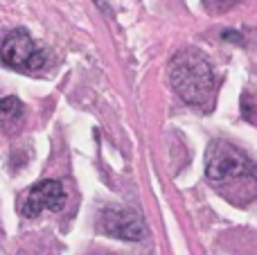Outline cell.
Instances as JSON below:
<instances>
[{
    "label": "cell",
    "mask_w": 257,
    "mask_h": 255,
    "mask_svg": "<svg viewBox=\"0 0 257 255\" xmlns=\"http://www.w3.org/2000/svg\"><path fill=\"white\" fill-rule=\"evenodd\" d=\"M205 174L210 181H230L241 179V176L253 174V165L250 161L239 152V149L230 147L228 143H210L208 154H205Z\"/></svg>",
    "instance_id": "2"
},
{
    "label": "cell",
    "mask_w": 257,
    "mask_h": 255,
    "mask_svg": "<svg viewBox=\"0 0 257 255\" xmlns=\"http://www.w3.org/2000/svg\"><path fill=\"white\" fill-rule=\"evenodd\" d=\"M235 3H239V0H217V12H226V9L232 7Z\"/></svg>",
    "instance_id": "7"
},
{
    "label": "cell",
    "mask_w": 257,
    "mask_h": 255,
    "mask_svg": "<svg viewBox=\"0 0 257 255\" xmlns=\"http://www.w3.org/2000/svg\"><path fill=\"white\" fill-rule=\"evenodd\" d=\"M3 63L7 68H14L18 72H36L43 68L45 54L39 45L34 43L25 30H14L5 36L3 41Z\"/></svg>",
    "instance_id": "3"
},
{
    "label": "cell",
    "mask_w": 257,
    "mask_h": 255,
    "mask_svg": "<svg viewBox=\"0 0 257 255\" xmlns=\"http://www.w3.org/2000/svg\"><path fill=\"white\" fill-rule=\"evenodd\" d=\"M97 228L104 235L115 239H128V242H138L145 237V224H142L140 215L131 208L122 206H108L99 212Z\"/></svg>",
    "instance_id": "4"
},
{
    "label": "cell",
    "mask_w": 257,
    "mask_h": 255,
    "mask_svg": "<svg viewBox=\"0 0 257 255\" xmlns=\"http://www.w3.org/2000/svg\"><path fill=\"white\" fill-rule=\"evenodd\" d=\"M21 111H23V104L16 97H5L0 102V115H3L5 124H12V120L21 115Z\"/></svg>",
    "instance_id": "6"
},
{
    "label": "cell",
    "mask_w": 257,
    "mask_h": 255,
    "mask_svg": "<svg viewBox=\"0 0 257 255\" xmlns=\"http://www.w3.org/2000/svg\"><path fill=\"white\" fill-rule=\"evenodd\" d=\"M169 81L172 88L183 102L192 106H203L212 97L214 90V72L208 59L194 50H183L174 54L169 63Z\"/></svg>",
    "instance_id": "1"
},
{
    "label": "cell",
    "mask_w": 257,
    "mask_h": 255,
    "mask_svg": "<svg viewBox=\"0 0 257 255\" xmlns=\"http://www.w3.org/2000/svg\"><path fill=\"white\" fill-rule=\"evenodd\" d=\"M66 203V192H63V185L59 181H41L36 183L30 192L25 194L21 203V215L23 217H39L43 210H52L59 212Z\"/></svg>",
    "instance_id": "5"
}]
</instances>
